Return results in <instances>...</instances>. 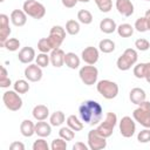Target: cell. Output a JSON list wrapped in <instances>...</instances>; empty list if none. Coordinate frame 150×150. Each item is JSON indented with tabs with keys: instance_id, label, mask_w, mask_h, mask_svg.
Instances as JSON below:
<instances>
[{
	"instance_id": "16",
	"label": "cell",
	"mask_w": 150,
	"mask_h": 150,
	"mask_svg": "<svg viewBox=\"0 0 150 150\" xmlns=\"http://www.w3.org/2000/svg\"><path fill=\"white\" fill-rule=\"evenodd\" d=\"M36 55H35V50L34 48L32 47H23L20 49L19 54H18V59L21 63H25V64H29L33 62V60H35Z\"/></svg>"
},
{
	"instance_id": "45",
	"label": "cell",
	"mask_w": 150,
	"mask_h": 150,
	"mask_svg": "<svg viewBox=\"0 0 150 150\" xmlns=\"http://www.w3.org/2000/svg\"><path fill=\"white\" fill-rule=\"evenodd\" d=\"M61 2H62V5H63L64 7H67V8H73V7L76 6V4H77L79 1H77V0H61Z\"/></svg>"
},
{
	"instance_id": "22",
	"label": "cell",
	"mask_w": 150,
	"mask_h": 150,
	"mask_svg": "<svg viewBox=\"0 0 150 150\" xmlns=\"http://www.w3.org/2000/svg\"><path fill=\"white\" fill-rule=\"evenodd\" d=\"M100 29L104 34H111L117 29V25L111 18H104L100 22Z\"/></svg>"
},
{
	"instance_id": "9",
	"label": "cell",
	"mask_w": 150,
	"mask_h": 150,
	"mask_svg": "<svg viewBox=\"0 0 150 150\" xmlns=\"http://www.w3.org/2000/svg\"><path fill=\"white\" fill-rule=\"evenodd\" d=\"M64 39H66V29L62 26L55 25L50 28V32L48 35V41L53 49L60 48V46L62 45Z\"/></svg>"
},
{
	"instance_id": "31",
	"label": "cell",
	"mask_w": 150,
	"mask_h": 150,
	"mask_svg": "<svg viewBox=\"0 0 150 150\" xmlns=\"http://www.w3.org/2000/svg\"><path fill=\"white\" fill-rule=\"evenodd\" d=\"M13 88L19 94H26L29 90L30 87H29L28 81H26V80H16L14 82V84H13Z\"/></svg>"
},
{
	"instance_id": "21",
	"label": "cell",
	"mask_w": 150,
	"mask_h": 150,
	"mask_svg": "<svg viewBox=\"0 0 150 150\" xmlns=\"http://www.w3.org/2000/svg\"><path fill=\"white\" fill-rule=\"evenodd\" d=\"M35 134L39 137H48L52 134V124L45 121H39L35 123Z\"/></svg>"
},
{
	"instance_id": "36",
	"label": "cell",
	"mask_w": 150,
	"mask_h": 150,
	"mask_svg": "<svg viewBox=\"0 0 150 150\" xmlns=\"http://www.w3.org/2000/svg\"><path fill=\"white\" fill-rule=\"evenodd\" d=\"M38 49L41 52V53H49L53 50L49 41H48V38H42L38 41Z\"/></svg>"
},
{
	"instance_id": "1",
	"label": "cell",
	"mask_w": 150,
	"mask_h": 150,
	"mask_svg": "<svg viewBox=\"0 0 150 150\" xmlns=\"http://www.w3.org/2000/svg\"><path fill=\"white\" fill-rule=\"evenodd\" d=\"M79 115L83 123L89 125H97L103 117L102 105L94 100H87L79 107Z\"/></svg>"
},
{
	"instance_id": "37",
	"label": "cell",
	"mask_w": 150,
	"mask_h": 150,
	"mask_svg": "<svg viewBox=\"0 0 150 150\" xmlns=\"http://www.w3.org/2000/svg\"><path fill=\"white\" fill-rule=\"evenodd\" d=\"M134 28H135L137 32H139V33H144V32H146V30H148V23H146V19H145V16H141V18H138V19L135 21V26H134Z\"/></svg>"
},
{
	"instance_id": "41",
	"label": "cell",
	"mask_w": 150,
	"mask_h": 150,
	"mask_svg": "<svg viewBox=\"0 0 150 150\" xmlns=\"http://www.w3.org/2000/svg\"><path fill=\"white\" fill-rule=\"evenodd\" d=\"M135 47H136V49H138L141 52H145L150 48V42L146 39L141 38V39H137L135 41Z\"/></svg>"
},
{
	"instance_id": "43",
	"label": "cell",
	"mask_w": 150,
	"mask_h": 150,
	"mask_svg": "<svg viewBox=\"0 0 150 150\" xmlns=\"http://www.w3.org/2000/svg\"><path fill=\"white\" fill-rule=\"evenodd\" d=\"M9 149H11V150H25V145H23V143L16 141V142L11 143Z\"/></svg>"
},
{
	"instance_id": "42",
	"label": "cell",
	"mask_w": 150,
	"mask_h": 150,
	"mask_svg": "<svg viewBox=\"0 0 150 150\" xmlns=\"http://www.w3.org/2000/svg\"><path fill=\"white\" fill-rule=\"evenodd\" d=\"M144 69H145V63H137L134 67V75L137 79H144Z\"/></svg>"
},
{
	"instance_id": "39",
	"label": "cell",
	"mask_w": 150,
	"mask_h": 150,
	"mask_svg": "<svg viewBox=\"0 0 150 150\" xmlns=\"http://www.w3.org/2000/svg\"><path fill=\"white\" fill-rule=\"evenodd\" d=\"M32 148H33V150H48L49 145H48L47 141L45 139V137H40L36 141H34Z\"/></svg>"
},
{
	"instance_id": "17",
	"label": "cell",
	"mask_w": 150,
	"mask_h": 150,
	"mask_svg": "<svg viewBox=\"0 0 150 150\" xmlns=\"http://www.w3.org/2000/svg\"><path fill=\"white\" fill-rule=\"evenodd\" d=\"M11 21L16 27H22L27 22V14L23 9H14L11 13Z\"/></svg>"
},
{
	"instance_id": "33",
	"label": "cell",
	"mask_w": 150,
	"mask_h": 150,
	"mask_svg": "<svg viewBox=\"0 0 150 150\" xmlns=\"http://www.w3.org/2000/svg\"><path fill=\"white\" fill-rule=\"evenodd\" d=\"M2 47H5L9 52H15L20 47V41L16 38H9V39H7L5 41V43L2 45Z\"/></svg>"
},
{
	"instance_id": "30",
	"label": "cell",
	"mask_w": 150,
	"mask_h": 150,
	"mask_svg": "<svg viewBox=\"0 0 150 150\" xmlns=\"http://www.w3.org/2000/svg\"><path fill=\"white\" fill-rule=\"evenodd\" d=\"M66 32L69 34V35H76L79 34L80 32V22L76 21V20H68L66 22Z\"/></svg>"
},
{
	"instance_id": "34",
	"label": "cell",
	"mask_w": 150,
	"mask_h": 150,
	"mask_svg": "<svg viewBox=\"0 0 150 150\" xmlns=\"http://www.w3.org/2000/svg\"><path fill=\"white\" fill-rule=\"evenodd\" d=\"M102 13H108L112 8V0H94Z\"/></svg>"
},
{
	"instance_id": "28",
	"label": "cell",
	"mask_w": 150,
	"mask_h": 150,
	"mask_svg": "<svg viewBox=\"0 0 150 150\" xmlns=\"http://www.w3.org/2000/svg\"><path fill=\"white\" fill-rule=\"evenodd\" d=\"M117 34L122 38H130L134 34V27L130 23H121L117 26Z\"/></svg>"
},
{
	"instance_id": "14",
	"label": "cell",
	"mask_w": 150,
	"mask_h": 150,
	"mask_svg": "<svg viewBox=\"0 0 150 150\" xmlns=\"http://www.w3.org/2000/svg\"><path fill=\"white\" fill-rule=\"evenodd\" d=\"M12 29L9 27V18L6 14H0V46L5 43L7 39H9Z\"/></svg>"
},
{
	"instance_id": "3",
	"label": "cell",
	"mask_w": 150,
	"mask_h": 150,
	"mask_svg": "<svg viewBox=\"0 0 150 150\" xmlns=\"http://www.w3.org/2000/svg\"><path fill=\"white\" fill-rule=\"evenodd\" d=\"M137 60H138L137 52L134 48H127L123 52V54L117 59L116 66H117V68L120 70L125 71V70H129L132 66H135Z\"/></svg>"
},
{
	"instance_id": "29",
	"label": "cell",
	"mask_w": 150,
	"mask_h": 150,
	"mask_svg": "<svg viewBox=\"0 0 150 150\" xmlns=\"http://www.w3.org/2000/svg\"><path fill=\"white\" fill-rule=\"evenodd\" d=\"M77 20L83 25H89L93 22V14L88 9H80L77 12Z\"/></svg>"
},
{
	"instance_id": "26",
	"label": "cell",
	"mask_w": 150,
	"mask_h": 150,
	"mask_svg": "<svg viewBox=\"0 0 150 150\" xmlns=\"http://www.w3.org/2000/svg\"><path fill=\"white\" fill-rule=\"evenodd\" d=\"M64 121H66V116H64L63 111H61V110L54 111L49 116V123L53 127H60V125H62L64 123Z\"/></svg>"
},
{
	"instance_id": "50",
	"label": "cell",
	"mask_w": 150,
	"mask_h": 150,
	"mask_svg": "<svg viewBox=\"0 0 150 150\" xmlns=\"http://www.w3.org/2000/svg\"><path fill=\"white\" fill-rule=\"evenodd\" d=\"M77 1H80V2H89L90 0H77Z\"/></svg>"
},
{
	"instance_id": "52",
	"label": "cell",
	"mask_w": 150,
	"mask_h": 150,
	"mask_svg": "<svg viewBox=\"0 0 150 150\" xmlns=\"http://www.w3.org/2000/svg\"><path fill=\"white\" fill-rule=\"evenodd\" d=\"M0 1H1V2H2V1H4V0H0Z\"/></svg>"
},
{
	"instance_id": "49",
	"label": "cell",
	"mask_w": 150,
	"mask_h": 150,
	"mask_svg": "<svg viewBox=\"0 0 150 150\" xmlns=\"http://www.w3.org/2000/svg\"><path fill=\"white\" fill-rule=\"evenodd\" d=\"M4 77H7V69L4 66H1V76H0V79H4Z\"/></svg>"
},
{
	"instance_id": "20",
	"label": "cell",
	"mask_w": 150,
	"mask_h": 150,
	"mask_svg": "<svg viewBox=\"0 0 150 150\" xmlns=\"http://www.w3.org/2000/svg\"><path fill=\"white\" fill-rule=\"evenodd\" d=\"M32 115L36 121H45L49 116V109L45 104H38L33 108Z\"/></svg>"
},
{
	"instance_id": "13",
	"label": "cell",
	"mask_w": 150,
	"mask_h": 150,
	"mask_svg": "<svg viewBox=\"0 0 150 150\" xmlns=\"http://www.w3.org/2000/svg\"><path fill=\"white\" fill-rule=\"evenodd\" d=\"M81 57H82V60H83L87 64H95V63L98 61V57H100L98 49H97L96 47L88 46V47H86V48L82 50Z\"/></svg>"
},
{
	"instance_id": "46",
	"label": "cell",
	"mask_w": 150,
	"mask_h": 150,
	"mask_svg": "<svg viewBox=\"0 0 150 150\" xmlns=\"http://www.w3.org/2000/svg\"><path fill=\"white\" fill-rule=\"evenodd\" d=\"M11 84H12V81H11V79L8 76L4 77V79H0V87L1 88H8Z\"/></svg>"
},
{
	"instance_id": "19",
	"label": "cell",
	"mask_w": 150,
	"mask_h": 150,
	"mask_svg": "<svg viewBox=\"0 0 150 150\" xmlns=\"http://www.w3.org/2000/svg\"><path fill=\"white\" fill-rule=\"evenodd\" d=\"M129 98H130L131 103L138 105L139 103H142L143 101H145L146 94H145V91H144L142 88L136 87V88H132V89L130 90V93H129Z\"/></svg>"
},
{
	"instance_id": "44",
	"label": "cell",
	"mask_w": 150,
	"mask_h": 150,
	"mask_svg": "<svg viewBox=\"0 0 150 150\" xmlns=\"http://www.w3.org/2000/svg\"><path fill=\"white\" fill-rule=\"evenodd\" d=\"M89 146L87 144H84L83 142H76L73 145V150H88Z\"/></svg>"
},
{
	"instance_id": "18",
	"label": "cell",
	"mask_w": 150,
	"mask_h": 150,
	"mask_svg": "<svg viewBox=\"0 0 150 150\" xmlns=\"http://www.w3.org/2000/svg\"><path fill=\"white\" fill-rule=\"evenodd\" d=\"M50 63L52 66H54L55 68H60L64 64V56H66V53L61 49V48H56V49H53L50 52Z\"/></svg>"
},
{
	"instance_id": "32",
	"label": "cell",
	"mask_w": 150,
	"mask_h": 150,
	"mask_svg": "<svg viewBox=\"0 0 150 150\" xmlns=\"http://www.w3.org/2000/svg\"><path fill=\"white\" fill-rule=\"evenodd\" d=\"M59 136H60L61 138L66 139L67 142H68V141H73L74 137H75V131H74L71 128H69L68 125H67V127H62V128L59 130Z\"/></svg>"
},
{
	"instance_id": "47",
	"label": "cell",
	"mask_w": 150,
	"mask_h": 150,
	"mask_svg": "<svg viewBox=\"0 0 150 150\" xmlns=\"http://www.w3.org/2000/svg\"><path fill=\"white\" fill-rule=\"evenodd\" d=\"M144 79L148 83H150V62H145V70H144Z\"/></svg>"
},
{
	"instance_id": "12",
	"label": "cell",
	"mask_w": 150,
	"mask_h": 150,
	"mask_svg": "<svg viewBox=\"0 0 150 150\" xmlns=\"http://www.w3.org/2000/svg\"><path fill=\"white\" fill-rule=\"evenodd\" d=\"M25 77L29 81V82H39L42 79V69L40 66H38L36 63H29L26 68H25Z\"/></svg>"
},
{
	"instance_id": "10",
	"label": "cell",
	"mask_w": 150,
	"mask_h": 150,
	"mask_svg": "<svg viewBox=\"0 0 150 150\" xmlns=\"http://www.w3.org/2000/svg\"><path fill=\"white\" fill-rule=\"evenodd\" d=\"M118 128H120V132L123 137H125V138L132 137L136 131V123H135L134 117L132 118L130 116L122 117L118 123Z\"/></svg>"
},
{
	"instance_id": "40",
	"label": "cell",
	"mask_w": 150,
	"mask_h": 150,
	"mask_svg": "<svg viewBox=\"0 0 150 150\" xmlns=\"http://www.w3.org/2000/svg\"><path fill=\"white\" fill-rule=\"evenodd\" d=\"M137 141L139 143H149L150 142V128H145L141 130L137 135Z\"/></svg>"
},
{
	"instance_id": "23",
	"label": "cell",
	"mask_w": 150,
	"mask_h": 150,
	"mask_svg": "<svg viewBox=\"0 0 150 150\" xmlns=\"http://www.w3.org/2000/svg\"><path fill=\"white\" fill-rule=\"evenodd\" d=\"M20 132L25 137H32L35 134V124L30 120H23L20 124Z\"/></svg>"
},
{
	"instance_id": "38",
	"label": "cell",
	"mask_w": 150,
	"mask_h": 150,
	"mask_svg": "<svg viewBox=\"0 0 150 150\" xmlns=\"http://www.w3.org/2000/svg\"><path fill=\"white\" fill-rule=\"evenodd\" d=\"M50 149L52 150H66L67 149V141L63 138H55L52 141L50 144Z\"/></svg>"
},
{
	"instance_id": "4",
	"label": "cell",
	"mask_w": 150,
	"mask_h": 150,
	"mask_svg": "<svg viewBox=\"0 0 150 150\" xmlns=\"http://www.w3.org/2000/svg\"><path fill=\"white\" fill-rule=\"evenodd\" d=\"M132 117L144 128H150V102L145 100L139 103L138 107L134 110Z\"/></svg>"
},
{
	"instance_id": "2",
	"label": "cell",
	"mask_w": 150,
	"mask_h": 150,
	"mask_svg": "<svg viewBox=\"0 0 150 150\" xmlns=\"http://www.w3.org/2000/svg\"><path fill=\"white\" fill-rule=\"evenodd\" d=\"M116 124H117V116H116V114L112 112V111H109V112H107L104 120L101 121L97 124L96 131L101 136L108 138V137H110L112 135V131H114V128L116 127Z\"/></svg>"
},
{
	"instance_id": "6",
	"label": "cell",
	"mask_w": 150,
	"mask_h": 150,
	"mask_svg": "<svg viewBox=\"0 0 150 150\" xmlns=\"http://www.w3.org/2000/svg\"><path fill=\"white\" fill-rule=\"evenodd\" d=\"M22 9L25 13L36 20H40L46 14V8L41 2H38L36 0H26L22 5Z\"/></svg>"
},
{
	"instance_id": "8",
	"label": "cell",
	"mask_w": 150,
	"mask_h": 150,
	"mask_svg": "<svg viewBox=\"0 0 150 150\" xmlns=\"http://www.w3.org/2000/svg\"><path fill=\"white\" fill-rule=\"evenodd\" d=\"M79 76L81 79V81L86 84V86H93L97 82V77H98V69L94 66V64H88V66H83L80 68L79 70Z\"/></svg>"
},
{
	"instance_id": "11",
	"label": "cell",
	"mask_w": 150,
	"mask_h": 150,
	"mask_svg": "<svg viewBox=\"0 0 150 150\" xmlns=\"http://www.w3.org/2000/svg\"><path fill=\"white\" fill-rule=\"evenodd\" d=\"M88 146L91 150H101L107 146V138L101 136L96 129H93L88 132Z\"/></svg>"
},
{
	"instance_id": "5",
	"label": "cell",
	"mask_w": 150,
	"mask_h": 150,
	"mask_svg": "<svg viewBox=\"0 0 150 150\" xmlns=\"http://www.w3.org/2000/svg\"><path fill=\"white\" fill-rule=\"evenodd\" d=\"M97 91L105 98V100H112L118 95V86L116 82L110 80H101L96 84Z\"/></svg>"
},
{
	"instance_id": "24",
	"label": "cell",
	"mask_w": 150,
	"mask_h": 150,
	"mask_svg": "<svg viewBox=\"0 0 150 150\" xmlns=\"http://www.w3.org/2000/svg\"><path fill=\"white\" fill-rule=\"evenodd\" d=\"M80 57L73 53V52H69V53H66V56H64V64L70 68V69H77L80 67Z\"/></svg>"
},
{
	"instance_id": "35",
	"label": "cell",
	"mask_w": 150,
	"mask_h": 150,
	"mask_svg": "<svg viewBox=\"0 0 150 150\" xmlns=\"http://www.w3.org/2000/svg\"><path fill=\"white\" fill-rule=\"evenodd\" d=\"M35 62L41 68H45V67H47L50 63V56L48 55V53H40L35 57Z\"/></svg>"
},
{
	"instance_id": "7",
	"label": "cell",
	"mask_w": 150,
	"mask_h": 150,
	"mask_svg": "<svg viewBox=\"0 0 150 150\" xmlns=\"http://www.w3.org/2000/svg\"><path fill=\"white\" fill-rule=\"evenodd\" d=\"M2 102L11 111H18L22 108V98L15 90H6L2 95Z\"/></svg>"
},
{
	"instance_id": "27",
	"label": "cell",
	"mask_w": 150,
	"mask_h": 150,
	"mask_svg": "<svg viewBox=\"0 0 150 150\" xmlns=\"http://www.w3.org/2000/svg\"><path fill=\"white\" fill-rule=\"evenodd\" d=\"M98 49L104 54H109L115 50V42L110 39H103L98 43Z\"/></svg>"
},
{
	"instance_id": "51",
	"label": "cell",
	"mask_w": 150,
	"mask_h": 150,
	"mask_svg": "<svg viewBox=\"0 0 150 150\" xmlns=\"http://www.w3.org/2000/svg\"><path fill=\"white\" fill-rule=\"evenodd\" d=\"M144 1H150V0H144Z\"/></svg>"
},
{
	"instance_id": "48",
	"label": "cell",
	"mask_w": 150,
	"mask_h": 150,
	"mask_svg": "<svg viewBox=\"0 0 150 150\" xmlns=\"http://www.w3.org/2000/svg\"><path fill=\"white\" fill-rule=\"evenodd\" d=\"M145 19H146V23H148V30H150V8L145 12Z\"/></svg>"
},
{
	"instance_id": "15",
	"label": "cell",
	"mask_w": 150,
	"mask_h": 150,
	"mask_svg": "<svg viewBox=\"0 0 150 150\" xmlns=\"http://www.w3.org/2000/svg\"><path fill=\"white\" fill-rule=\"evenodd\" d=\"M116 9L123 16H131L134 14V4L131 0H116Z\"/></svg>"
},
{
	"instance_id": "25",
	"label": "cell",
	"mask_w": 150,
	"mask_h": 150,
	"mask_svg": "<svg viewBox=\"0 0 150 150\" xmlns=\"http://www.w3.org/2000/svg\"><path fill=\"white\" fill-rule=\"evenodd\" d=\"M67 125L69 127V128H71L74 131H81L82 129H83V127H84V124H83V122H82V120H80L77 116H75V115H69L68 117H67Z\"/></svg>"
}]
</instances>
